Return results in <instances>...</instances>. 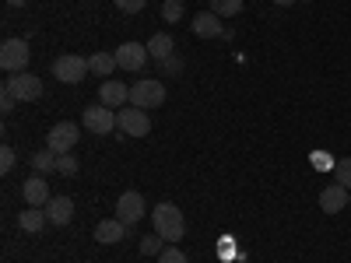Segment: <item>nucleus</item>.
Here are the masks:
<instances>
[{
	"label": "nucleus",
	"mask_w": 351,
	"mask_h": 263,
	"mask_svg": "<svg viewBox=\"0 0 351 263\" xmlns=\"http://www.w3.org/2000/svg\"><path fill=\"white\" fill-rule=\"evenodd\" d=\"M152 221H155V236H162L165 242H180V239L186 236L183 211L176 208V203H158L155 214H152Z\"/></svg>",
	"instance_id": "obj_1"
},
{
	"label": "nucleus",
	"mask_w": 351,
	"mask_h": 263,
	"mask_svg": "<svg viewBox=\"0 0 351 263\" xmlns=\"http://www.w3.org/2000/svg\"><path fill=\"white\" fill-rule=\"evenodd\" d=\"M165 102V84L162 81H155V77H141V81H134V88H130V105H137V109H158Z\"/></svg>",
	"instance_id": "obj_2"
},
{
	"label": "nucleus",
	"mask_w": 351,
	"mask_h": 263,
	"mask_svg": "<svg viewBox=\"0 0 351 263\" xmlns=\"http://www.w3.org/2000/svg\"><path fill=\"white\" fill-rule=\"evenodd\" d=\"M28 60H32V49H28L25 39H4V46H0V67L8 74H25Z\"/></svg>",
	"instance_id": "obj_3"
},
{
	"label": "nucleus",
	"mask_w": 351,
	"mask_h": 263,
	"mask_svg": "<svg viewBox=\"0 0 351 263\" xmlns=\"http://www.w3.org/2000/svg\"><path fill=\"white\" fill-rule=\"evenodd\" d=\"M88 71H92V67H88V56H77V53H64V56H56V60H53V77L64 81V84L84 81Z\"/></svg>",
	"instance_id": "obj_4"
},
{
	"label": "nucleus",
	"mask_w": 351,
	"mask_h": 263,
	"mask_svg": "<svg viewBox=\"0 0 351 263\" xmlns=\"http://www.w3.org/2000/svg\"><path fill=\"white\" fill-rule=\"evenodd\" d=\"M116 127H120L123 134H130V137H148V134H152V120H148V112L137 109V105H123V109H116Z\"/></svg>",
	"instance_id": "obj_5"
},
{
	"label": "nucleus",
	"mask_w": 351,
	"mask_h": 263,
	"mask_svg": "<svg viewBox=\"0 0 351 263\" xmlns=\"http://www.w3.org/2000/svg\"><path fill=\"white\" fill-rule=\"evenodd\" d=\"M4 88L18 99V102H36V99H43V77H36V74H14V77H8L4 81Z\"/></svg>",
	"instance_id": "obj_6"
},
{
	"label": "nucleus",
	"mask_w": 351,
	"mask_h": 263,
	"mask_svg": "<svg viewBox=\"0 0 351 263\" xmlns=\"http://www.w3.org/2000/svg\"><path fill=\"white\" fill-rule=\"evenodd\" d=\"M81 123H84V130L88 134H112L116 130V112L109 109V105H88L84 112H81Z\"/></svg>",
	"instance_id": "obj_7"
},
{
	"label": "nucleus",
	"mask_w": 351,
	"mask_h": 263,
	"mask_svg": "<svg viewBox=\"0 0 351 263\" xmlns=\"http://www.w3.org/2000/svg\"><path fill=\"white\" fill-rule=\"evenodd\" d=\"M77 123H56L49 134H46V148L53 151V155H71V148H74V144H77Z\"/></svg>",
	"instance_id": "obj_8"
},
{
	"label": "nucleus",
	"mask_w": 351,
	"mask_h": 263,
	"mask_svg": "<svg viewBox=\"0 0 351 263\" xmlns=\"http://www.w3.org/2000/svg\"><path fill=\"white\" fill-rule=\"evenodd\" d=\"M116 218H120L127 228H134L144 218V197L137 190H127L120 200H116Z\"/></svg>",
	"instance_id": "obj_9"
},
{
	"label": "nucleus",
	"mask_w": 351,
	"mask_h": 263,
	"mask_svg": "<svg viewBox=\"0 0 351 263\" xmlns=\"http://www.w3.org/2000/svg\"><path fill=\"white\" fill-rule=\"evenodd\" d=\"M148 46H141V42H123L120 49H116V64H120V71H141L144 64H148Z\"/></svg>",
	"instance_id": "obj_10"
},
{
	"label": "nucleus",
	"mask_w": 351,
	"mask_h": 263,
	"mask_svg": "<svg viewBox=\"0 0 351 263\" xmlns=\"http://www.w3.org/2000/svg\"><path fill=\"white\" fill-rule=\"evenodd\" d=\"M99 102L109 105V109H123V105L130 102V88H127L123 81L109 77V81H102V88H99Z\"/></svg>",
	"instance_id": "obj_11"
},
{
	"label": "nucleus",
	"mask_w": 351,
	"mask_h": 263,
	"mask_svg": "<svg viewBox=\"0 0 351 263\" xmlns=\"http://www.w3.org/2000/svg\"><path fill=\"white\" fill-rule=\"evenodd\" d=\"M348 200H351V190H344L341 183H334V186H327V190H319V208H324L327 214L344 211Z\"/></svg>",
	"instance_id": "obj_12"
},
{
	"label": "nucleus",
	"mask_w": 351,
	"mask_h": 263,
	"mask_svg": "<svg viewBox=\"0 0 351 263\" xmlns=\"http://www.w3.org/2000/svg\"><path fill=\"white\" fill-rule=\"evenodd\" d=\"M190 28H193V36H200V39L225 36V28H221V21H218V14H215V11H200V14H193Z\"/></svg>",
	"instance_id": "obj_13"
},
{
	"label": "nucleus",
	"mask_w": 351,
	"mask_h": 263,
	"mask_svg": "<svg viewBox=\"0 0 351 263\" xmlns=\"http://www.w3.org/2000/svg\"><path fill=\"white\" fill-rule=\"evenodd\" d=\"M46 214H49V225H56V228L71 225V218H74V200H71V197H53V200L46 203Z\"/></svg>",
	"instance_id": "obj_14"
},
{
	"label": "nucleus",
	"mask_w": 351,
	"mask_h": 263,
	"mask_svg": "<svg viewBox=\"0 0 351 263\" xmlns=\"http://www.w3.org/2000/svg\"><path fill=\"white\" fill-rule=\"evenodd\" d=\"M21 193H25V200H28V208H46V203L53 200V197H49V183L43 179V175H32V179L21 186Z\"/></svg>",
	"instance_id": "obj_15"
},
{
	"label": "nucleus",
	"mask_w": 351,
	"mask_h": 263,
	"mask_svg": "<svg viewBox=\"0 0 351 263\" xmlns=\"http://www.w3.org/2000/svg\"><path fill=\"white\" fill-rule=\"evenodd\" d=\"M127 236V225L120 221V218H106L99 228H95V242H102V246H112V242H120Z\"/></svg>",
	"instance_id": "obj_16"
},
{
	"label": "nucleus",
	"mask_w": 351,
	"mask_h": 263,
	"mask_svg": "<svg viewBox=\"0 0 351 263\" xmlns=\"http://www.w3.org/2000/svg\"><path fill=\"white\" fill-rule=\"evenodd\" d=\"M46 225H49V214H46L43 208H25V211L18 214V228H21V231H28V236L43 231Z\"/></svg>",
	"instance_id": "obj_17"
},
{
	"label": "nucleus",
	"mask_w": 351,
	"mask_h": 263,
	"mask_svg": "<svg viewBox=\"0 0 351 263\" xmlns=\"http://www.w3.org/2000/svg\"><path fill=\"white\" fill-rule=\"evenodd\" d=\"M88 67H92V74H99V77H112V71L120 64H116V53H92L88 56Z\"/></svg>",
	"instance_id": "obj_18"
},
{
	"label": "nucleus",
	"mask_w": 351,
	"mask_h": 263,
	"mask_svg": "<svg viewBox=\"0 0 351 263\" xmlns=\"http://www.w3.org/2000/svg\"><path fill=\"white\" fill-rule=\"evenodd\" d=\"M172 46H176V42H172V36H169V32H158V36H152V42H148V53H152L155 60L162 64V60H169V56L176 53Z\"/></svg>",
	"instance_id": "obj_19"
},
{
	"label": "nucleus",
	"mask_w": 351,
	"mask_h": 263,
	"mask_svg": "<svg viewBox=\"0 0 351 263\" xmlns=\"http://www.w3.org/2000/svg\"><path fill=\"white\" fill-rule=\"evenodd\" d=\"M28 165L36 168V175H43V172H53V168H56V155H53L49 148H43V151H36V155H32V162H28Z\"/></svg>",
	"instance_id": "obj_20"
},
{
	"label": "nucleus",
	"mask_w": 351,
	"mask_h": 263,
	"mask_svg": "<svg viewBox=\"0 0 351 263\" xmlns=\"http://www.w3.org/2000/svg\"><path fill=\"white\" fill-rule=\"evenodd\" d=\"M211 11L218 18H236L243 11V0H211Z\"/></svg>",
	"instance_id": "obj_21"
},
{
	"label": "nucleus",
	"mask_w": 351,
	"mask_h": 263,
	"mask_svg": "<svg viewBox=\"0 0 351 263\" xmlns=\"http://www.w3.org/2000/svg\"><path fill=\"white\" fill-rule=\"evenodd\" d=\"M334 179H337L344 190H351V158H337V165H334Z\"/></svg>",
	"instance_id": "obj_22"
},
{
	"label": "nucleus",
	"mask_w": 351,
	"mask_h": 263,
	"mask_svg": "<svg viewBox=\"0 0 351 263\" xmlns=\"http://www.w3.org/2000/svg\"><path fill=\"white\" fill-rule=\"evenodd\" d=\"M56 172L67 175V179H71V175H77V158L74 155H56Z\"/></svg>",
	"instance_id": "obj_23"
},
{
	"label": "nucleus",
	"mask_w": 351,
	"mask_h": 263,
	"mask_svg": "<svg viewBox=\"0 0 351 263\" xmlns=\"http://www.w3.org/2000/svg\"><path fill=\"white\" fill-rule=\"evenodd\" d=\"M158 263H190V260H186V253H183L180 246H165V249L158 253Z\"/></svg>",
	"instance_id": "obj_24"
},
{
	"label": "nucleus",
	"mask_w": 351,
	"mask_h": 263,
	"mask_svg": "<svg viewBox=\"0 0 351 263\" xmlns=\"http://www.w3.org/2000/svg\"><path fill=\"white\" fill-rule=\"evenodd\" d=\"M162 18L165 21H180L183 18V4H180V0H165V4H162Z\"/></svg>",
	"instance_id": "obj_25"
},
{
	"label": "nucleus",
	"mask_w": 351,
	"mask_h": 263,
	"mask_svg": "<svg viewBox=\"0 0 351 263\" xmlns=\"http://www.w3.org/2000/svg\"><path fill=\"white\" fill-rule=\"evenodd\" d=\"M162 242H165L162 236H148V239H141V253H144V256H158V253H162Z\"/></svg>",
	"instance_id": "obj_26"
},
{
	"label": "nucleus",
	"mask_w": 351,
	"mask_h": 263,
	"mask_svg": "<svg viewBox=\"0 0 351 263\" xmlns=\"http://www.w3.org/2000/svg\"><path fill=\"white\" fill-rule=\"evenodd\" d=\"M14 162H18V155H14V148H0V172H11L14 168Z\"/></svg>",
	"instance_id": "obj_27"
},
{
	"label": "nucleus",
	"mask_w": 351,
	"mask_h": 263,
	"mask_svg": "<svg viewBox=\"0 0 351 263\" xmlns=\"http://www.w3.org/2000/svg\"><path fill=\"white\" fill-rule=\"evenodd\" d=\"M116 8L120 11H127V14H137V11H144V4H148V0H112Z\"/></svg>",
	"instance_id": "obj_28"
},
{
	"label": "nucleus",
	"mask_w": 351,
	"mask_h": 263,
	"mask_svg": "<svg viewBox=\"0 0 351 263\" xmlns=\"http://www.w3.org/2000/svg\"><path fill=\"white\" fill-rule=\"evenodd\" d=\"M162 67H165V74H180V71H183V60H180V56L172 53L169 60H162Z\"/></svg>",
	"instance_id": "obj_29"
},
{
	"label": "nucleus",
	"mask_w": 351,
	"mask_h": 263,
	"mask_svg": "<svg viewBox=\"0 0 351 263\" xmlns=\"http://www.w3.org/2000/svg\"><path fill=\"white\" fill-rule=\"evenodd\" d=\"M14 102H18V99H14V95L8 92V88H4V92H0V109H4V112H11V109H14Z\"/></svg>",
	"instance_id": "obj_30"
},
{
	"label": "nucleus",
	"mask_w": 351,
	"mask_h": 263,
	"mask_svg": "<svg viewBox=\"0 0 351 263\" xmlns=\"http://www.w3.org/2000/svg\"><path fill=\"white\" fill-rule=\"evenodd\" d=\"M313 162H316V168H330V165H337V162L327 158V155H313Z\"/></svg>",
	"instance_id": "obj_31"
},
{
	"label": "nucleus",
	"mask_w": 351,
	"mask_h": 263,
	"mask_svg": "<svg viewBox=\"0 0 351 263\" xmlns=\"http://www.w3.org/2000/svg\"><path fill=\"white\" fill-rule=\"evenodd\" d=\"M274 4H278V8H288V4H295V0H274Z\"/></svg>",
	"instance_id": "obj_32"
},
{
	"label": "nucleus",
	"mask_w": 351,
	"mask_h": 263,
	"mask_svg": "<svg viewBox=\"0 0 351 263\" xmlns=\"http://www.w3.org/2000/svg\"><path fill=\"white\" fill-rule=\"evenodd\" d=\"M8 4H11V8H21V4H25V0H8Z\"/></svg>",
	"instance_id": "obj_33"
},
{
	"label": "nucleus",
	"mask_w": 351,
	"mask_h": 263,
	"mask_svg": "<svg viewBox=\"0 0 351 263\" xmlns=\"http://www.w3.org/2000/svg\"><path fill=\"white\" fill-rule=\"evenodd\" d=\"M236 263H250V260H246V256H239V260H236Z\"/></svg>",
	"instance_id": "obj_34"
},
{
	"label": "nucleus",
	"mask_w": 351,
	"mask_h": 263,
	"mask_svg": "<svg viewBox=\"0 0 351 263\" xmlns=\"http://www.w3.org/2000/svg\"><path fill=\"white\" fill-rule=\"evenodd\" d=\"M348 208H351V200H348Z\"/></svg>",
	"instance_id": "obj_35"
},
{
	"label": "nucleus",
	"mask_w": 351,
	"mask_h": 263,
	"mask_svg": "<svg viewBox=\"0 0 351 263\" xmlns=\"http://www.w3.org/2000/svg\"><path fill=\"white\" fill-rule=\"evenodd\" d=\"M180 4H183V0H180Z\"/></svg>",
	"instance_id": "obj_36"
}]
</instances>
